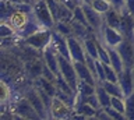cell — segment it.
Segmentation results:
<instances>
[{
  "label": "cell",
  "instance_id": "1",
  "mask_svg": "<svg viewBox=\"0 0 134 120\" xmlns=\"http://www.w3.org/2000/svg\"><path fill=\"white\" fill-rule=\"evenodd\" d=\"M59 67H60V76L70 84V87L75 91V94L78 92V85H80V78L78 74L75 71L74 63L69 60L67 57L59 55Z\"/></svg>",
  "mask_w": 134,
  "mask_h": 120
},
{
  "label": "cell",
  "instance_id": "2",
  "mask_svg": "<svg viewBox=\"0 0 134 120\" xmlns=\"http://www.w3.org/2000/svg\"><path fill=\"white\" fill-rule=\"evenodd\" d=\"M34 15H35L36 21L43 28H52L56 24L46 0H36V2H34Z\"/></svg>",
  "mask_w": 134,
  "mask_h": 120
},
{
  "label": "cell",
  "instance_id": "3",
  "mask_svg": "<svg viewBox=\"0 0 134 120\" xmlns=\"http://www.w3.org/2000/svg\"><path fill=\"white\" fill-rule=\"evenodd\" d=\"M50 42H52V31H50V28L39 30L35 34L25 38V43L34 49H38V50H45L50 45Z\"/></svg>",
  "mask_w": 134,
  "mask_h": 120
},
{
  "label": "cell",
  "instance_id": "4",
  "mask_svg": "<svg viewBox=\"0 0 134 120\" xmlns=\"http://www.w3.org/2000/svg\"><path fill=\"white\" fill-rule=\"evenodd\" d=\"M82 9H84V13H85V17H87V21L90 24V27L92 28V31H102V28L105 27V18H103V14L98 13L94 7L88 3H82Z\"/></svg>",
  "mask_w": 134,
  "mask_h": 120
},
{
  "label": "cell",
  "instance_id": "5",
  "mask_svg": "<svg viewBox=\"0 0 134 120\" xmlns=\"http://www.w3.org/2000/svg\"><path fill=\"white\" fill-rule=\"evenodd\" d=\"M67 43H69V50L73 61H84L85 63V49H84L82 42H80L77 36H67Z\"/></svg>",
  "mask_w": 134,
  "mask_h": 120
},
{
  "label": "cell",
  "instance_id": "6",
  "mask_svg": "<svg viewBox=\"0 0 134 120\" xmlns=\"http://www.w3.org/2000/svg\"><path fill=\"white\" fill-rule=\"evenodd\" d=\"M116 49H117V52L120 53L126 67L133 68V64H134V41L123 39Z\"/></svg>",
  "mask_w": 134,
  "mask_h": 120
},
{
  "label": "cell",
  "instance_id": "7",
  "mask_svg": "<svg viewBox=\"0 0 134 120\" xmlns=\"http://www.w3.org/2000/svg\"><path fill=\"white\" fill-rule=\"evenodd\" d=\"M102 39L108 48H117L119 43L124 39V36L121 35V32L119 30L105 24V27L102 28Z\"/></svg>",
  "mask_w": 134,
  "mask_h": 120
},
{
  "label": "cell",
  "instance_id": "8",
  "mask_svg": "<svg viewBox=\"0 0 134 120\" xmlns=\"http://www.w3.org/2000/svg\"><path fill=\"white\" fill-rule=\"evenodd\" d=\"M50 45L54 48V50H56L59 55H62V56L67 57L69 60H71L70 50H69V43H67V36L62 35L60 32H57V31H52V42H50Z\"/></svg>",
  "mask_w": 134,
  "mask_h": 120
},
{
  "label": "cell",
  "instance_id": "9",
  "mask_svg": "<svg viewBox=\"0 0 134 120\" xmlns=\"http://www.w3.org/2000/svg\"><path fill=\"white\" fill-rule=\"evenodd\" d=\"M119 84L124 92V96H129L134 92V73L131 67H124L119 74Z\"/></svg>",
  "mask_w": 134,
  "mask_h": 120
},
{
  "label": "cell",
  "instance_id": "10",
  "mask_svg": "<svg viewBox=\"0 0 134 120\" xmlns=\"http://www.w3.org/2000/svg\"><path fill=\"white\" fill-rule=\"evenodd\" d=\"M43 60H45V64L48 66L56 76L60 74V67H59V53L54 50V48L52 46V45H49V46L43 50Z\"/></svg>",
  "mask_w": 134,
  "mask_h": 120
},
{
  "label": "cell",
  "instance_id": "11",
  "mask_svg": "<svg viewBox=\"0 0 134 120\" xmlns=\"http://www.w3.org/2000/svg\"><path fill=\"white\" fill-rule=\"evenodd\" d=\"M28 101L31 102L32 107L36 110V113L39 115V117H46V116H45L46 106H45L43 101H42V98H41L39 92L36 91V88H34V89L31 91V92L28 94Z\"/></svg>",
  "mask_w": 134,
  "mask_h": 120
},
{
  "label": "cell",
  "instance_id": "12",
  "mask_svg": "<svg viewBox=\"0 0 134 120\" xmlns=\"http://www.w3.org/2000/svg\"><path fill=\"white\" fill-rule=\"evenodd\" d=\"M103 18H105V24H106V25L119 30L120 22H121V11L115 9V7H112L108 13L103 14Z\"/></svg>",
  "mask_w": 134,
  "mask_h": 120
},
{
  "label": "cell",
  "instance_id": "13",
  "mask_svg": "<svg viewBox=\"0 0 134 120\" xmlns=\"http://www.w3.org/2000/svg\"><path fill=\"white\" fill-rule=\"evenodd\" d=\"M15 110H17V113L20 116H23V117H39V115L36 113V110L32 107L31 102H29L28 99L20 102L18 105H17Z\"/></svg>",
  "mask_w": 134,
  "mask_h": 120
},
{
  "label": "cell",
  "instance_id": "14",
  "mask_svg": "<svg viewBox=\"0 0 134 120\" xmlns=\"http://www.w3.org/2000/svg\"><path fill=\"white\" fill-rule=\"evenodd\" d=\"M108 50H109V56H110V66L120 74L124 70V67H126L124 61H123V59H121V56H120V53L117 52L116 48H108Z\"/></svg>",
  "mask_w": 134,
  "mask_h": 120
},
{
  "label": "cell",
  "instance_id": "15",
  "mask_svg": "<svg viewBox=\"0 0 134 120\" xmlns=\"http://www.w3.org/2000/svg\"><path fill=\"white\" fill-rule=\"evenodd\" d=\"M95 94H96V96H98L99 103H100V106H102L103 109H106V107H109V106L112 105V96H110V94H109L108 91L103 88V85L99 84V82L96 84Z\"/></svg>",
  "mask_w": 134,
  "mask_h": 120
},
{
  "label": "cell",
  "instance_id": "16",
  "mask_svg": "<svg viewBox=\"0 0 134 120\" xmlns=\"http://www.w3.org/2000/svg\"><path fill=\"white\" fill-rule=\"evenodd\" d=\"M103 88L110 94V96H119V98H126L124 92L121 89V87L119 82H112V81H103L102 82Z\"/></svg>",
  "mask_w": 134,
  "mask_h": 120
},
{
  "label": "cell",
  "instance_id": "17",
  "mask_svg": "<svg viewBox=\"0 0 134 120\" xmlns=\"http://www.w3.org/2000/svg\"><path fill=\"white\" fill-rule=\"evenodd\" d=\"M39 28H42V25H41L39 22H35V21H27L23 27H21L20 35L25 39V38H28L29 35H32V34H35L36 31H39Z\"/></svg>",
  "mask_w": 134,
  "mask_h": 120
},
{
  "label": "cell",
  "instance_id": "18",
  "mask_svg": "<svg viewBox=\"0 0 134 120\" xmlns=\"http://www.w3.org/2000/svg\"><path fill=\"white\" fill-rule=\"evenodd\" d=\"M77 112H78L80 115H82L85 119H90V117H95L98 109H95L94 106L90 105V103L82 102V103H80V105L77 106Z\"/></svg>",
  "mask_w": 134,
  "mask_h": 120
},
{
  "label": "cell",
  "instance_id": "19",
  "mask_svg": "<svg viewBox=\"0 0 134 120\" xmlns=\"http://www.w3.org/2000/svg\"><path fill=\"white\" fill-rule=\"evenodd\" d=\"M96 46H98V59L105 64H110V56H109L108 46L105 43H100L98 39H96Z\"/></svg>",
  "mask_w": 134,
  "mask_h": 120
},
{
  "label": "cell",
  "instance_id": "20",
  "mask_svg": "<svg viewBox=\"0 0 134 120\" xmlns=\"http://www.w3.org/2000/svg\"><path fill=\"white\" fill-rule=\"evenodd\" d=\"M91 6L94 7V9L98 11V13H100V14L108 13V11L113 7L112 3L109 2V0H94V2L91 3Z\"/></svg>",
  "mask_w": 134,
  "mask_h": 120
},
{
  "label": "cell",
  "instance_id": "21",
  "mask_svg": "<svg viewBox=\"0 0 134 120\" xmlns=\"http://www.w3.org/2000/svg\"><path fill=\"white\" fill-rule=\"evenodd\" d=\"M126 102V119H134V92L124 98Z\"/></svg>",
  "mask_w": 134,
  "mask_h": 120
},
{
  "label": "cell",
  "instance_id": "22",
  "mask_svg": "<svg viewBox=\"0 0 134 120\" xmlns=\"http://www.w3.org/2000/svg\"><path fill=\"white\" fill-rule=\"evenodd\" d=\"M73 15H74V20L75 21H78V22H81L82 25H85V27H90V24H88V21H87V17H85V13H84V9H82V6L80 4V6H77L75 9L73 10ZM91 28V27H90Z\"/></svg>",
  "mask_w": 134,
  "mask_h": 120
},
{
  "label": "cell",
  "instance_id": "23",
  "mask_svg": "<svg viewBox=\"0 0 134 120\" xmlns=\"http://www.w3.org/2000/svg\"><path fill=\"white\" fill-rule=\"evenodd\" d=\"M54 30H56L57 32H60V34L64 35V36H70L71 32H73L71 25H69V22H64V21H56V24H54Z\"/></svg>",
  "mask_w": 134,
  "mask_h": 120
},
{
  "label": "cell",
  "instance_id": "24",
  "mask_svg": "<svg viewBox=\"0 0 134 120\" xmlns=\"http://www.w3.org/2000/svg\"><path fill=\"white\" fill-rule=\"evenodd\" d=\"M96 81L99 84H102L103 81H106V73H105V66L99 59H96Z\"/></svg>",
  "mask_w": 134,
  "mask_h": 120
},
{
  "label": "cell",
  "instance_id": "25",
  "mask_svg": "<svg viewBox=\"0 0 134 120\" xmlns=\"http://www.w3.org/2000/svg\"><path fill=\"white\" fill-rule=\"evenodd\" d=\"M112 107H115L116 110L124 113L126 112V102H124V98H119V96H112Z\"/></svg>",
  "mask_w": 134,
  "mask_h": 120
},
{
  "label": "cell",
  "instance_id": "26",
  "mask_svg": "<svg viewBox=\"0 0 134 120\" xmlns=\"http://www.w3.org/2000/svg\"><path fill=\"white\" fill-rule=\"evenodd\" d=\"M106 112L109 113V116H110L112 120H123V119H126V115H124V113H121V112L116 110L115 107H112V106L106 107Z\"/></svg>",
  "mask_w": 134,
  "mask_h": 120
},
{
  "label": "cell",
  "instance_id": "27",
  "mask_svg": "<svg viewBox=\"0 0 134 120\" xmlns=\"http://www.w3.org/2000/svg\"><path fill=\"white\" fill-rule=\"evenodd\" d=\"M0 35H2V38H6V36H13L14 35V30L8 25L6 22H2V28H0Z\"/></svg>",
  "mask_w": 134,
  "mask_h": 120
},
{
  "label": "cell",
  "instance_id": "28",
  "mask_svg": "<svg viewBox=\"0 0 134 120\" xmlns=\"http://www.w3.org/2000/svg\"><path fill=\"white\" fill-rule=\"evenodd\" d=\"M109 2L112 3V6L115 7V9L120 10V11L124 9V4H126V3H124V0H109Z\"/></svg>",
  "mask_w": 134,
  "mask_h": 120
},
{
  "label": "cell",
  "instance_id": "29",
  "mask_svg": "<svg viewBox=\"0 0 134 120\" xmlns=\"http://www.w3.org/2000/svg\"><path fill=\"white\" fill-rule=\"evenodd\" d=\"M124 7H126V10L129 11L130 14H133L134 15V0H124Z\"/></svg>",
  "mask_w": 134,
  "mask_h": 120
},
{
  "label": "cell",
  "instance_id": "30",
  "mask_svg": "<svg viewBox=\"0 0 134 120\" xmlns=\"http://www.w3.org/2000/svg\"><path fill=\"white\" fill-rule=\"evenodd\" d=\"M81 2H82V3H88V4H91V3L94 2V0H81Z\"/></svg>",
  "mask_w": 134,
  "mask_h": 120
},
{
  "label": "cell",
  "instance_id": "31",
  "mask_svg": "<svg viewBox=\"0 0 134 120\" xmlns=\"http://www.w3.org/2000/svg\"><path fill=\"white\" fill-rule=\"evenodd\" d=\"M133 73H134V64H133Z\"/></svg>",
  "mask_w": 134,
  "mask_h": 120
}]
</instances>
